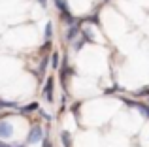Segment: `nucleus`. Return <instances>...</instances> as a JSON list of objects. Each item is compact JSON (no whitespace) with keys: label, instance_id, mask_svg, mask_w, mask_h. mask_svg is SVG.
<instances>
[{"label":"nucleus","instance_id":"1","mask_svg":"<svg viewBox=\"0 0 149 147\" xmlns=\"http://www.w3.org/2000/svg\"><path fill=\"white\" fill-rule=\"evenodd\" d=\"M42 140H44V128H42L40 125H32L29 136H26V144L34 145V144H38V141H42Z\"/></svg>","mask_w":149,"mask_h":147},{"label":"nucleus","instance_id":"2","mask_svg":"<svg viewBox=\"0 0 149 147\" xmlns=\"http://www.w3.org/2000/svg\"><path fill=\"white\" fill-rule=\"evenodd\" d=\"M13 136V126L8 121H0V140H10Z\"/></svg>","mask_w":149,"mask_h":147},{"label":"nucleus","instance_id":"3","mask_svg":"<svg viewBox=\"0 0 149 147\" xmlns=\"http://www.w3.org/2000/svg\"><path fill=\"white\" fill-rule=\"evenodd\" d=\"M44 96H45V100H47V102H53V77H47V81H45Z\"/></svg>","mask_w":149,"mask_h":147},{"label":"nucleus","instance_id":"4","mask_svg":"<svg viewBox=\"0 0 149 147\" xmlns=\"http://www.w3.org/2000/svg\"><path fill=\"white\" fill-rule=\"evenodd\" d=\"M127 104H128V106H134L136 110H138L140 113L143 115V117H147V119H149V104H142V102H128V100H127Z\"/></svg>","mask_w":149,"mask_h":147},{"label":"nucleus","instance_id":"5","mask_svg":"<svg viewBox=\"0 0 149 147\" xmlns=\"http://www.w3.org/2000/svg\"><path fill=\"white\" fill-rule=\"evenodd\" d=\"M81 34V28H79V25H72L68 28V34H66V40L68 42H72V40H76L77 36Z\"/></svg>","mask_w":149,"mask_h":147},{"label":"nucleus","instance_id":"6","mask_svg":"<svg viewBox=\"0 0 149 147\" xmlns=\"http://www.w3.org/2000/svg\"><path fill=\"white\" fill-rule=\"evenodd\" d=\"M44 38H45V42H51V38H53V23H47V25H45Z\"/></svg>","mask_w":149,"mask_h":147},{"label":"nucleus","instance_id":"7","mask_svg":"<svg viewBox=\"0 0 149 147\" xmlns=\"http://www.w3.org/2000/svg\"><path fill=\"white\" fill-rule=\"evenodd\" d=\"M61 138H62V144H64V147H70V145H72V136H70V132L62 130V132H61Z\"/></svg>","mask_w":149,"mask_h":147},{"label":"nucleus","instance_id":"8","mask_svg":"<svg viewBox=\"0 0 149 147\" xmlns=\"http://www.w3.org/2000/svg\"><path fill=\"white\" fill-rule=\"evenodd\" d=\"M55 6H57V10L61 11V13H64V11H70L68 6H66V0H55Z\"/></svg>","mask_w":149,"mask_h":147},{"label":"nucleus","instance_id":"9","mask_svg":"<svg viewBox=\"0 0 149 147\" xmlns=\"http://www.w3.org/2000/svg\"><path fill=\"white\" fill-rule=\"evenodd\" d=\"M36 110H38V104H36V102H32V104H29V106L23 107L21 113H23V115H26V113H32V111H36Z\"/></svg>","mask_w":149,"mask_h":147},{"label":"nucleus","instance_id":"10","mask_svg":"<svg viewBox=\"0 0 149 147\" xmlns=\"http://www.w3.org/2000/svg\"><path fill=\"white\" fill-rule=\"evenodd\" d=\"M51 66L58 68V55H57V53H53V57H51Z\"/></svg>","mask_w":149,"mask_h":147},{"label":"nucleus","instance_id":"11","mask_svg":"<svg viewBox=\"0 0 149 147\" xmlns=\"http://www.w3.org/2000/svg\"><path fill=\"white\" fill-rule=\"evenodd\" d=\"M47 64H49V60H47V57L45 59H42V62H40V72H44L45 68H47Z\"/></svg>","mask_w":149,"mask_h":147},{"label":"nucleus","instance_id":"12","mask_svg":"<svg viewBox=\"0 0 149 147\" xmlns=\"http://www.w3.org/2000/svg\"><path fill=\"white\" fill-rule=\"evenodd\" d=\"M134 96H149V87H146V89H142L140 92H136Z\"/></svg>","mask_w":149,"mask_h":147},{"label":"nucleus","instance_id":"13","mask_svg":"<svg viewBox=\"0 0 149 147\" xmlns=\"http://www.w3.org/2000/svg\"><path fill=\"white\" fill-rule=\"evenodd\" d=\"M96 19H98V17H96V15H93V17H91V15H89V17L85 19V21H87V23H95V25H96V23H98V21H96Z\"/></svg>","mask_w":149,"mask_h":147},{"label":"nucleus","instance_id":"14","mask_svg":"<svg viewBox=\"0 0 149 147\" xmlns=\"http://www.w3.org/2000/svg\"><path fill=\"white\" fill-rule=\"evenodd\" d=\"M44 147H53V144H51L49 138H45V140H44Z\"/></svg>","mask_w":149,"mask_h":147},{"label":"nucleus","instance_id":"15","mask_svg":"<svg viewBox=\"0 0 149 147\" xmlns=\"http://www.w3.org/2000/svg\"><path fill=\"white\" fill-rule=\"evenodd\" d=\"M42 49H44V51H49V49H51V42H45V44H44V47H42Z\"/></svg>","mask_w":149,"mask_h":147},{"label":"nucleus","instance_id":"16","mask_svg":"<svg viewBox=\"0 0 149 147\" xmlns=\"http://www.w3.org/2000/svg\"><path fill=\"white\" fill-rule=\"evenodd\" d=\"M40 4H42V6H45V0H40Z\"/></svg>","mask_w":149,"mask_h":147},{"label":"nucleus","instance_id":"17","mask_svg":"<svg viewBox=\"0 0 149 147\" xmlns=\"http://www.w3.org/2000/svg\"><path fill=\"white\" fill-rule=\"evenodd\" d=\"M0 147H8V145H6V144H0Z\"/></svg>","mask_w":149,"mask_h":147}]
</instances>
